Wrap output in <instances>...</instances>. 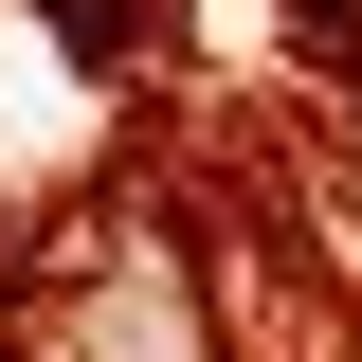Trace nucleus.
Masks as SVG:
<instances>
[{
	"label": "nucleus",
	"instance_id": "obj_1",
	"mask_svg": "<svg viewBox=\"0 0 362 362\" xmlns=\"http://www.w3.org/2000/svg\"><path fill=\"white\" fill-rule=\"evenodd\" d=\"M54 362H199V290L163 272V235H73V290H54Z\"/></svg>",
	"mask_w": 362,
	"mask_h": 362
}]
</instances>
